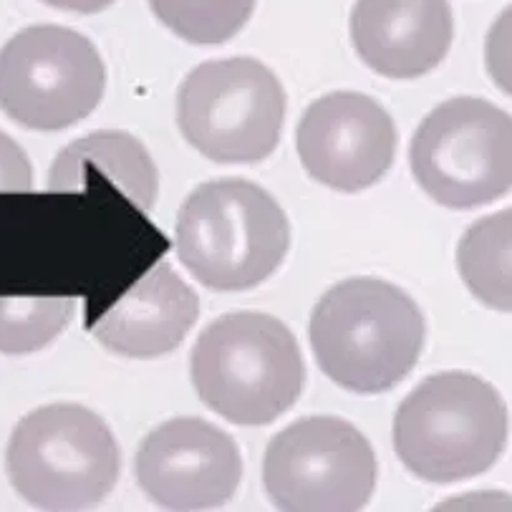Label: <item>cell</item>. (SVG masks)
I'll return each mask as SVG.
<instances>
[{"label": "cell", "mask_w": 512, "mask_h": 512, "mask_svg": "<svg viewBox=\"0 0 512 512\" xmlns=\"http://www.w3.org/2000/svg\"><path fill=\"white\" fill-rule=\"evenodd\" d=\"M308 336L333 384L374 396L412 374L427 341V321L417 301L389 280L349 278L323 293Z\"/></svg>", "instance_id": "obj_1"}, {"label": "cell", "mask_w": 512, "mask_h": 512, "mask_svg": "<svg viewBox=\"0 0 512 512\" xmlns=\"http://www.w3.org/2000/svg\"><path fill=\"white\" fill-rule=\"evenodd\" d=\"M190 374L202 404L240 427L275 422L306 386V364L293 331L260 311L212 321L192 349Z\"/></svg>", "instance_id": "obj_2"}, {"label": "cell", "mask_w": 512, "mask_h": 512, "mask_svg": "<svg viewBox=\"0 0 512 512\" xmlns=\"http://www.w3.org/2000/svg\"><path fill=\"white\" fill-rule=\"evenodd\" d=\"M288 248L286 210L270 192L240 177L200 185L177 215V258L210 291L260 286L283 265Z\"/></svg>", "instance_id": "obj_3"}, {"label": "cell", "mask_w": 512, "mask_h": 512, "mask_svg": "<svg viewBox=\"0 0 512 512\" xmlns=\"http://www.w3.org/2000/svg\"><path fill=\"white\" fill-rule=\"evenodd\" d=\"M507 432V407L490 381L442 371L396 409L394 452L414 477L449 485L490 470L505 452Z\"/></svg>", "instance_id": "obj_4"}, {"label": "cell", "mask_w": 512, "mask_h": 512, "mask_svg": "<svg viewBox=\"0 0 512 512\" xmlns=\"http://www.w3.org/2000/svg\"><path fill=\"white\" fill-rule=\"evenodd\" d=\"M13 490L51 512L89 510L117 487L122 452L109 424L81 404H48L26 414L6 449Z\"/></svg>", "instance_id": "obj_5"}, {"label": "cell", "mask_w": 512, "mask_h": 512, "mask_svg": "<svg viewBox=\"0 0 512 512\" xmlns=\"http://www.w3.org/2000/svg\"><path fill=\"white\" fill-rule=\"evenodd\" d=\"M288 96L260 61H205L177 91V127L192 149L220 164L270 157L286 124Z\"/></svg>", "instance_id": "obj_6"}, {"label": "cell", "mask_w": 512, "mask_h": 512, "mask_svg": "<svg viewBox=\"0 0 512 512\" xmlns=\"http://www.w3.org/2000/svg\"><path fill=\"white\" fill-rule=\"evenodd\" d=\"M417 185L447 210H475L512 190V117L477 96H454L409 144Z\"/></svg>", "instance_id": "obj_7"}, {"label": "cell", "mask_w": 512, "mask_h": 512, "mask_svg": "<svg viewBox=\"0 0 512 512\" xmlns=\"http://www.w3.org/2000/svg\"><path fill=\"white\" fill-rule=\"evenodd\" d=\"M106 91L94 43L64 26H31L0 48V109L33 132H61L86 119Z\"/></svg>", "instance_id": "obj_8"}, {"label": "cell", "mask_w": 512, "mask_h": 512, "mask_svg": "<svg viewBox=\"0 0 512 512\" xmlns=\"http://www.w3.org/2000/svg\"><path fill=\"white\" fill-rule=\"evenodd\" d=\"M263 487L283 512H356L376 490V454L341 417H306L270 439Z\"/></svg>", "instance_id": "obj_9"}, {"label": "cell", "mask_w": 512, "mask_h": 512, "mask_svg": "<svg viewBox=\"0 0 512 512\" xmlns=\"http://www.w3.org/2000/svg\"><path fill=\"white\" fill-rule=\"evenodd\" d=\"M144 495L167 510H210L225 505L243 482L235 439L197 417L162 422L144 437L134 460Z\"/></svg>", "instance_id": "obj_10"}, {"label": "cell", "mask_w": 512, "mask_h": 512, "mask_svg": "<svg viewBox=\"0 0 512 512\" xmlns=\"http://www.w3.org/2000/svg\"><path fill=\"white\" fill-rule=\"evenodd\" d=\"M296 147L313 180L356 195L389 172L396 154V127L389 111L371 96L333 91L306 109Z\"/></svg>", "instance_id": "obj_11"}, {"label": "cell", "mask_w": 512, "mask_h": 512, "mask_svg": "<svg viewBox=\"0 0 512 512\" xmlns=\"http://www.w3.org/2000/svg\"><path fill=\"white\" fill-rule=\"evenodd\" d=\"M454 18L447 0H356L351 41L359 59L386 79H419L449 53Z\"/></svg>", "instance_id": "obj_12"}, {"label": "cell", "mask_w": 512, "mask_h": 512, "mask_svg": "<svg viewBox=\"0 0 512 512\" xmlns=\"http://www.w3.org/2000/svg\"><path fill=\"white\" fill-rule=\"evenodd\" d=\"M197 316V293L172 265L159 263L99 318L94 336L111 354L159 359L185 341Z\"/></svg>", "instance_id": "obj_13"}, {"label": "cell", "mask_w": 512, "mask_h": 512, "mask_svg": "<svg viewBox=\"0 0 512 512\" xmlns=\"http://www.w3.org/2000/svg\"><path fill=\"white\" fill-rule=\"evenodd\" d=\"M91 172L109 177L139 210H152L159 197V169L152 154L127 132H94L71 142L53 159L51 192H79Z\"/></svg>", "instance_id": "obj_14"}, {"label": "cell", "mask_w": 512, "mask_h": 512, "mask_svg": "<svg viewBox=\"0 0 512 512\" xmlns=\"http://www.w3.org/2000/svg\"><path fill=\"white\" fill-rule=\"evenodd\" d=\"M467 291L500 313H512V207L472 222L457 245Z\"/></svg>", "instance_id": "obj_15"}, {"label": "cell", "mask_w": 512, "mask_h": 512, "mask_svg": "<svg viewBox=\"0 0 512 512\" xmlns=\"http://www.w3.org/2000/svg\"><path fill=\"white\" fill-rule=\"evenodd\" d=\"M258 0H149L164 28L195 46H220L248 26Z\"/></svg>", "instance_id": "obj_16"}, {"label": "cell", "mask_w": 512, "mask_h": 512, "mask_svg": "<svg viewBox=\"0 0 512 512\" xmlns=\"http://www.w3.org/2000/svg\"><path fill=\"white\" fill-rule=\"evenodd\" d=\"M74 298L0 296V354L26 356L59 338L74 318Z\"/></svg>", "instance_id": "obj_17"}, {"label": "cell", "mask_w": 512, "mask_h": 512, "mask_svg": "<svg viewBox=\"0 0 512 512\" xmlns=\"http://www.w3.org/2000/svg\"><path fill=\"white\" fill-rule=\"evenodd\" d=\"M485 66L490 79L512 96V6H507L490 26L485 41Z\"/></svg>", "instance_id": "obj_18"}, {"label": "cell", "mask_w": 512, "mask_h": 512, "mask_svg": "<svg viewBox=\"0 0 512 512\" xmlns=\"http://www.w3.org/2000/svg\"><path fill=\"white\" fill-rule=\"evenodd\" d=\"M33 167L28 154L0 132V192H31Z\"/></svg>", "instance_id": "obj_19"}, {"label": "cell", "mask_w": 512, "mask_h": 512, "mask_svg": "<svg viewBox=\"0 0 512 512\" xmlns=\"http://www.w3.org/2000/svg\"><path fill=\"white\" fill-rule=\"evenodd\" d=\"M462 507H475V510H512V500L507 495H502V492H470V495L439 502L437 510H462Z\"/></svg>", "instance_id": "obj_20"}, {"label": "cell", "mask_w": 512, "mask_h": 512, "mask_svg": "<svg viewBox=\"0 0 512 512\" xmlns=\"http://www.w3.org/2000/svg\"><path fill=\"white\" fill-rule=\"evenodd\" d=\"M41 3L69 13H99L109 8L111 3H117V0H41Z\"/></svg>", "instance_id": "obj_21"}]
</instances>
